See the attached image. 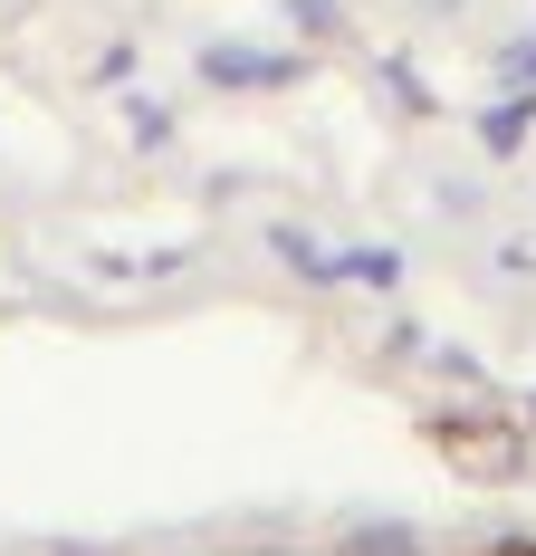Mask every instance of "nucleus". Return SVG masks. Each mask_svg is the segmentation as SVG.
I'll return each instance as SVG.
<instances>
[]
</instances>
